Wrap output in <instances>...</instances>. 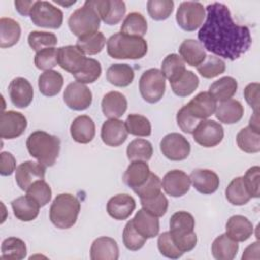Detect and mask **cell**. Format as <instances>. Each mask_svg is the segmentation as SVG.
Masks as SVG:
<instances>
[{
  "mask_svg": "<svg viewBox=\"0 0 260 260\" xmlns=\"http://www.w3.org/2000/svg\"><path fill=\"white\" fill-rule=\"evenodd\" d=\"M189 177L193 187L201 194H212L219 187V178L217 174L211 170L195 169Z\"/></svg>",
  "mask_w": 260,
  "mask_h": 260,
  "instance_id": "cell-20",
  "label": "cell"
},
{
  "mask_svg": "<svg viewBox=\"0 0 260 260\" xmlns=\"http://www.w3.org/2000/svg\"><path fill=\"white\" fill-rule=\"evenodd\" d=\"M35 65L40 70H52L53 67L58 65V49L53 47L37 52Z\"/></svg>",
  "mask_w": 260,
  "mask_h": 260,
  "instance_id": "cell-53",
  "label": "cell"
},
{
  "mask_svg": "<svg viewBox=\"0 0 260 260\" xmlns=\"http://www.w3.org/2000/svg\"><path fill=\"white\" fill-rule=\"evenodd\" d=\"M34 4H35V1H20V0H16L14 2L15 9L18 11V13H20L23 16L29 15L30 10H31Z\"/></svg>",
  "mask_w": 260,
  "mask_h": 260,
  "instance_id": "cell-61",
  "label": "cell"
},
{
  "mask_svg": "<svg viewBox=\"0 0 260 260\" xmlns=\"http://www.w3.org/2000/svg\"><path fill=\"white\" fill-rule=\"evenodd\" d=\"M106 45V38L103 32L95 31L77 39L76 46L84 55H96L102 52Z\"/></svg>",
  "mask_w": 260,
  "mask_h": 260,
  "instance_id": "cell-41",
  "label": "cell"
},
{
  "mask_svg": "<svg viewBox=\"0 0 260 260\" xmlns=\"http://www.w3.org/2000/svg\"><path fill=\"white\" fill-rule=\"evenodd\" d=\"M32 23L40 27L59 28L63 23V12L48 1H35L29 13Z\"/></svg>",
  "mask_w": 260,
  "mask_h": 260,
  "instance_id": "cell-8",
  "label": "cell"
},
{
  "mask_svg": "<svg viewBox=\"0 0 260 260\" xmlns=\"http://www.w3.org/2000/svg\"><path fill=\"white\" fill-rule=\"evenodd\" d=\"M147 239L141 236L134 228L132 220H129L123 230V243L124 246L130 251L140 250Z\"/></svg>",
  "mask_w": 260,
  "mask_h": 260,
  "instance_id": "cell-52",
  "label": "cell"
},
{
  "mask_svg": "<svg viewBox=\"0 0 260 260\" xmlns=\"http://www.w3.org/2000/svg\"><path fill=\"white\" fill-rule=\"evenodd\" d=\"M26 195L39 203L41 207L47 205L52 198V190L45 180H38L26 190Z\"/></svg>",
  "mask_w": 260,
  "mask_h": 260,
  "instance_id": "cell-50",
  "label": "cell"
},
{
  "mask_svg": "<svg viewBox=\"0 0 260 260\" xmlns=\"http://www.w3.org/2000/svg\"><path fill=\"white\" fill-rule=\"evenodd\" d=\"M150 170L146 161L133 160L130 162L123 175L124 183L132 190L141 186L149 177Z\"/></svg>",
  "mask_w": 260,
  "mask_h": 260,
  "instance_id": "cell-31",
  "label": "cell"
},
{
  "mask_svg": "<svg viewBox=\"0 0 260 260\" xmlns=\"http://www.w3.org/2000/svg\"><path fill=\"white\" fill-rule=\"evenodd\" d=\"M8 92L11 103L19 109L28 107L34 99V88L23 77L13 78L8 85Z\"/></svg>",
  "mask_w": 260,
  "mask_h": 260,
  "instance_id": "cell-18",
  "label": "cell"
},
{
  "mask_svg": "<svg viewBox=\"0 0 260 260\" xmlns=\"http://www.w3.org/2000/svg\"><path fill=\"white\" fill-rule=\"evenodd\" d=\"M259 178H260V168L258 166H254L248 169V171L245 173L243 177L244 184L251 198H259L260 196Z\"/></svg>",
  "mask_w": 260,
  "mask_h": 260,
  "instance_id": "cell-56",
  "label": "cell"
},
{
  "mask_svg": "<svg viewBox=\"0 0 260 260\" xmlns=\"http://www.w3.org/2000/svg\"><path fill=\"white\" fill-rule=\"evenodd\" d=\"M238 250V242L231 239L226 234H221L215 238L211 245V253L216 260H233Z\"/></svg>",
  "mask_w": 260,
  "mask_h": 260,
  "instance_id": "cell-33",
  "label": "cell"
},
{
  "mask_svg": "<svg viewBox=\"0 0 260 260\" xmlns=\"http://www.w3.org/2000/svg\"><path fill=\"white\" fill-rule=\"evenodd\" d=\"M21 28L19 23L9 17L0 19V47L10 48L17 44L20 39Z\"/></svg>",
  "mask_w": 260,
  "mask_h": 260,
  "instance_id": "cell-36",
  "label": "cell"
},
{
  "mask_svg": "<svg viewBox=\"0 0 260 260\" xmlns=\"http://www.w3.org/2000/svg\"><path fill=\"white\" fill-rule=\"evenodd\" d=\"M46 167L41 162L26 160L21 162L15 170V181L22 191H26L32 183L44 180Z\"/></svg>",
  "mask_w": 260,
  "mask_h": 260,
  "instance_id": "cell-15",
  "label": "cell"
},
{
  "mask_svg": "<svg viewBox=\"0 0 260 260\" xmlns=\"http://www.w3.org/2000/svg\"><path fill=\"white\" fill-rule=\"evenodd\" d=\"M127 157L129 160H143L147 161L151 158L153 148L151 143L146 139L136 138L132 140L127 146Z\"/></svg>",
  "mask_w": 260,
  "mask_h": 260,
  "instance_id": "cell-44",
  "label": "cell"
},
{
  "mask_svg": "<svg viewBox=\"0 0 260 260\" xmlns=\"http://www.w3.org/2000/svg\"><path fill=\"white\" fill-rule=\"evenodd\" d=\"M125 126L128 133L135 135L146 137L151 134V125L149 120L139 114H130L126 118Z\"/></svg>",
  "mask_w": 260,
  "mask_h": 260,
  "instance_id": "cell-45",
  "label": "cell"
},
{
  "mask_svg": "<svg viewBox=\"0 0 260 260\" xmlns=\"http://www.w3.org/2000/svg\"><path fill=\"white\" fill-rule=\"evenodd\" d=\"M57 2V1H56ZM58 4H61V5H63V6H70V5H72V4H74L75 3V1H71L70 3H66V2H57Z\"/></svg>",
  "mask_w": 260,
  "mask_h": 260,
  "instance_id": "cell-63",
  "label": "cell"
},
{
  "mask_svg": "<svg viewBox=\"0 0 260 260\" xmlns=\"http://www.w3.org/2000/svg\"><path fill=\"white\" fill-rule=\"evenodd\" d=\"M101 18L92 5L91 0L84 2L83 6L74 10L68 18V26L77 38L99 31Z\"/></svg>",
  "mask_w": 260,
  "mask_h": 260,
  "instance_id": "cell-6",
  "label": "cell"
},
{
  "mask_svg": "<svg viewBox=\"0 0 260 260\" xmlns=\"http://www.w3.org/2000/svg\"><path fill=\"white\" fill-rule=\"evenodd\" d=\"M157 248L159 253L170 259H179L183 253L177 248L173 242L169 232L161 233L157 238Z\"/></svg>",
  "mask_w": 260,
  "mask_h": 260,
  "instance_id": "cell-55",
  "label": "cell"
},
{
  "mask_svg": "<svg viewBox=\"0 0 260 260\" xmlns=\"http://www.w3.org/2000/svg\"><path fill=\"white\" fill-rule=\"evenodd\" d=\"M102 66L100 62L92 58H86L83 67L75 74H73L76 81L83 84L92 83L101 76Z\"/></svg>",
  "mask_w": 260,
  "mask_h": 260,
  "instance_id": "cell-46",
  "label": "cell"
},
{
  "mask_svg": "<svg viewBox=\"0 0 260 260\" xmlns=\"http://www.w3.org/2000/svg\"><path fill=\"white\" fill-rule=\"evenodd\" d=\"M259 88L258 82L249 83L244 89V98L254 112H259Z\"/></svg>",
  "mask_w": 260,
  "mask_h": 260,
  "instance_id": "cell-58",
  "label": "cell"
},
{
  "mask_svg": "<svg viewBox=\"0 0 260 260\" xmlns=\"http://www.w3.org/2000/svg\"><path fill=\"white\" fill-rule=\"evenodd\" d=\"M128 136L125 123L119 119H108L104 122L101 130L103 142L112 147L120 146L125 142Z\"/></svg>",
  "mask_w": 260,
  "mask_h": 260,
  "instance_id": "cell-19",
  "label": "cell"
},
{
  "mask_svg": "<svg viewBox=\"0 0 260 260\" xmlns=\"http://www.w3.org/2000/svg\"><path fill=\"white\" fill-rule=\"evenodd\" d=\"M85 61V55L76 45H68L58 48V65L72 75L77 73L83 67Z\"/></svg>",
  "mask_w": 260,
  "mask_h": 260,
  "instance_id": "cell-17",
  "label": "cell"
},
{
  "mask_svg": "<svg viewBox=\"0 0 260 260\" xmlns=\"http://www.w3.org/2000/svg\"><path fill=\"white\" fill-rule=\"evenodd\" d=\"M174 10L172 0H149L147 1V12L154 20H165L170 17Z\"/></svg>",
  "mask_w": 260,
  "mask_h": 260,
  "instance_id": "cell-49",
  "label": "cell"
},
{
  "mask_svg": "<svg viewBox=\"0 0 260 260\" xmlns=\"http://www.w3.org/2000/svg\"><path fill=\"white\" fill-rule=\"evenodd\" d=\"M80 211L79 200L69 193H62L55 197L50 206V220L58 229L72 228Z\"/></svg>",
  "mask_w": 260,
  "mask_h": 260,
  "instance_id": "cell-5",
  "label": "cell"
},
{
  "mask_svg": "<svg viewBox=\"0 0 260 260\" xmlns=\"http://www.w3.org/2000/svg\"><path fill=\"white\" fill-rule=\"evenodd\" d=\"M237 144L244 152L257 153L260 151V133L249 126L245 127L237 134Z\"/></svg>",
  "mask_w": 260,
  "mask_h": 260,
  "instance_id": "cell-42",
  "label": "cell"
},
{
  "mask_svg": "<svg viewBox=\"0 0 260 260\" xmlns=\"http://www.w3.org/2000/svg\"><path fill=\"white\" fill-rule=\"evenodd\" d=\"M140 203L143 209L157 217L165 215L169 206V201L162 192L148 199H140Z\"/></svg>",
  "mask_w": 260,
  "mask_h": 260,
  "instance_id": "cell-54",
  "label": "cell"
},
{
  "mask_svg": "<svg viewBox=\"0 0 260 260\" xmlns=\"http://www.w3.org/2000/svg\"><path fill=\"white\" fill-rule=\"evenodd\" d=\"M205 18V8L200 2L185 1L182 2L176 13L178 25L186 30L193 31L200 27Z\"/></svg>",
  "mask_w": 260,
  "mask_h": 260,
  "instance_id": "cell-9",
  "label": "cell"
},
{
  "mask_svg": "<svg viewBox=\"0 0 260 260\" xmlns=\"http://www.w3.org/2000/svg\"><path fill=\"white\" fill-rule=\"evenodd\" d=\"M161 181L159 177L150 173L147 180L139 187L134 188L133 191L139 196L140 199H148L158 195L161 192Z\"/></svg>",
  "mask_w": 260,
  "mask_h": 260,
  "instance_id": "cell-51",
  "label": "cell"
},
{
  "mask_svg": "<svg viewBox=\"0 0 260 260\" xmlns=\"http://www.w3.org/2000/svg\"><path fill=\"white\" fill-rule=\"evenodd\" d=\"M160 71L170 82H173L186 71L185 62L178 54H170L162 60Z\"/></svg>",
  "mask_w": 260,
  "mask_h": 260,
  "instance_id": "cell-43",
  "label": "cell"
},
{
  "mask_svg": "<svg viewBox=\"0 0 260 260\" xmlns=\"http://www.w3.org/2000/svg\"><path fill=\"white\" fill-rule=\"evenodd\" d=\"M98 14L106 24L115 25L125 15L126 5L122 0H91Z\"/></svg>",
  "mask_w": 260,
  "mask_h": 260,
  "instance_id": "cell-14",
  "label": "cell"
},
{
  "mask_svg": "<svg viewBox=\"0 0 260 260\" xmlns=\"http://www.w3.org/2000/svg\"><path fill=\"white\" fill-rule=\"evenodd\" d=\"M131 220L135 230L145 239L154 238L159 233L158 217L143 208L139 209Z\"/></svg>",
  "mask_w": 260,
  "mask_h": 260,
  "instance_id": "cell-23",
  "label": "cell"
},
{
  "mask_svg": "<svg viewBox=\"0 0 260 260\" xmlns=\"http://www.w3.org/2000/svg\"><path fill=\"white\" fill-rule=\"evenodd\" d=\"M259 251H260V247H259V242L256 241L254 243H252L251 245H249L243 255H242V259L246 260V259H258L259 258Z\"/></svg>",
  "mask_w": 260,
  "mask_h": 260,
  "instance_id": "cell-60",
  "label": "cell"
},
{
  "mask_svg": "<svg viewBox=\"0 0 260 260\" xmlns=\"http://www.w3.org/2000/svg\"><path fill=\"white\" fill-rule=\"evenodd\" d=\"M26 256L25 243L16 237L6 238L1 245V260H21Z\"/></svg>",
  "mask_w": 260,
  "mask_h": 260,
  "instance_id": "cell-40",
  "label": "cell"
},
{
  "mask_svg": "<svg viewBox=\"0 0 260 260\" xmlns=\"http://www.w3.org/2000/svg\"><path fill=\"white\" fill-rule=\"evenodd\" d=\"M136 207L135 200L128 194H117L109 199L107 211L116 220L127 219Z\"/></svg>",
  "mask_w": 260,
  "mask_h": 260,
  "instance_id": "cell-22",
  "label": "cell"
},
{
  "mask_svg": "<svg viewBox=\"0 0 260 260\" xmlns=\"http://www.w3.org/2000/svg\"><path fill=\"white\" fill-rule=\"evenodd\" d=\"M64 79L60 72L56 70L44 71L38 79V86L40 92L45 96L57 95L63 86Z\"/></svg>",
  "mask_w": 260,
  "mask_h": 260,
  "instance_id": "cell-32",
  "label": "cell"
},
{
  "mask_svg": "<svg viewBox=\"0 0 260 260\" xmlns=\"http://www.w3.org/2000/svg\"><path fill=\"white\" fill-rule=\"evenodd\" d=\"M192 134L194 140L199 145L203 147H214L221 142L224 132L219 123L214 120L204 119L200 121Z\"/></svg>",
  "mask_w": 260,
  "mask_h": 260,
  "instance_id": "cell-11",
  "label": "cell"
},
{
  "mask_svg": "<svg viewBox=\"0 0 260 260\" xmlns=\"http://www.w3.org/2000/svg\"><path fill=\"white\" fill-rule=\"evenodd\" d=\"M205 17L198 31V40L205 50L234 61L250 49V29L235 22L226 5L219 2L208 4Z\"/></svg>",
  "mask_w": 260,
  "mask_h": 260,
  "instance_id": "cell-1",
  "label": "cell"
},
{
  "mask_svg": "<svg viewBox=\"0 0 260 260\" xmlns=\"http://www.w3.org/2000/svg\"><path fill=\"white\" fill-rule=\"evenodd\" d=\"M173 92L181 98L192 94L199 85L198 76L191 70H186L177 80L170 82Z\"/></svg>",
  "mask_w": 260,
  "mask_h": 260,
  "instance_id": "cell-38",
  "label": "cell"
},
{
  "mask_svg": "<svg viewBox=\"0 0 260 260\" xmlns=\"http://www.w3.org/2000/svg\"><path fill=\"white\" fill-rule=\"evenodd\" d=\"M190 177L181 170H172L168 172L161 181L162 189L172 197L184 196L190 190Z\"/></svg>",
  "mask_w": 260,
  "mask_h": 260,
  "instance_id": "cell-16",
  "label": "cell"
},
{
  "mask_svg": "<svg viewBox=\"0 0 260 260\" xmlns=\"http://www.w3.org/2000/svg\"><path fill=\"white\" fill-rule=\"evenodd\" d=\"M179 54L185 63L196 67L200 65L207 56L202 44L193 39L183 41L179 47Z\"/></svg>",
  "mask_w": 260,
  "mask_h": 260,
  "instance_id": "cell-30",
  "label": "cell"
},
{
  "mask_svg": "<svg viewBox=\"0 0 260 260\" xmlns=\"http://www.w3.org/2000/svg\"><path fill=\"white\" fill-rule=\"evenodd\" d=\"M249 127L253 129L256 132L260 133V127H259V112H254L253 115L250 118L249 121Z\"/></svg>",
  "mask_w": 260,
  "mask_h": 260,
  "instance_id": "cell-62",
  "label": "cell"
},
{
  "mask_svg": "<svg viewBox=\"0 0 260 260\" xmlns=\"http://www.w3.org/2000/svg\"><path fill=\"white\" fill-rule=\"evenodd\" d=\"M27 127L25 116L16 111H3L0 116V136L3 139H14L20 136Z\"/></svg>",
  "mask_w": 260,
  "mask_h": 260,
  "instance_id": "cell-13",
  "label": "cell"
},
{
  "mask_svg": "<svg viewBox=\"0 0 260 260\" xmlns=\"http://www.w3.org/2000/svg\"><path fill=\"white\" fill-rule=\"evenodd\" d=\"M252 222L244 215H233L225 223V234L236 242H245L253 234Z\"/></svg>",
  "mask_w": 260,
  "mask_h": 260,
  "instance_id": "cell-24",
  "label": "cell"
},
{
  "mask_svg": "<svg viewBox=\"0 0 260 260\" xmlns=\"http://www.w3.org/2000/svg\"><path fill=\"white\" fill-rule=\"evenodd\" d=\"M63 100L69 109L74 111H83L91 105L92 93L85 84L73 81L66 86Z\"/></svg>",
  "mask_w": 260,
  "mask_h": 260,
  "instance_id": "cell-12",
  "label": "cell"
},
{
  "mask_svg": "<svg viewBox=\"0 0 260 260\" xmlns=\"http://www.w3.org/2000/svg\"><path fill=\"white\" fill-rule=\"evenodd\" d=\"M27 42H28L29 47L34 51L39 52V51L47 49V48L55 47L57 45L58 39H57L56 35L53 32L32 30L28 35Z\"/></svg>",
  "mask_w": 260,
  "mask_h": 260,
  "instance_id": "cell-48",
  "label": "cell"
},
{
  "mask_svg": "<svg viewBox=\"0 0 260 260\" xmlns=\"http://www.w3.org/2000/svg\"><path fill=\"white\" fill-rule=\"evenodd\" d=\"M16 168V160L13 154L8 151H2L0 154V174L2 176H10Z\"/></svg>",
  "mask_w": 260,
  "mask_h": 260,
  "instance_id": "cell-59",
  "label": "cell"
},
{
  "mask_svg": "<svg viewBox=\"0 0 260 260\" xmlns=\"http://www.w3.org/2000/svg\"><path fill=\"white\" fill-rule=\"evenodd\" d=\"M70 134L74 141L78 143H88L95 135V125L93 120L87 115L76 117L70 125Z\"/></svg>",
  "mask_w": 260,
  "mask_h": 260,
  "instance_id": "cell-25",
  "label": "cell"
},
{
  "mask_svg": "<svg viewBox=\"0 0 260 260\" xmlns=\"http://www.w3.org/2000/svg\"><path fill=\"white\" fill-rule=\"evenodd\" d=\"M185 106L195 118L204 120L214 114L217 105L214 98L208 91H201Z\"/></svg>",
  "mask_w": 260,
  "mask_h": 260,
  "instance_id": "cell-21",
  "label": "cell"
},
{
  "mask_svg": "<svg viewBox=\"0 0 260 260\" xmlns=\"http://www.w3.org/2000/svg\"><path fill=\"white\" fill-rule=\"evenodd\" d=\"M120 30L126 36L143 38L147 31V21L141 13L131 12L125 17Z\"/></svg>",
  "mask_w": 260,
  "mask_h": 260,
  "instance_id": "cell-37",
  "label": "cell"
},
{
  "mask_svg": "<svg viewBox=\"0 0 260 260\" xmlns=\"http://www.w3.org/2000/svg\"><path fill=\"white\" fill-rule=\"evenodd\" d=\"M119 258V247L117 242L110 237L95 239L90 247L91 260H117Z\"/></svg>",
  "mask_w": 260,
  "mask_h": 260,
  "instance_id": "cell-26",
  "label": "cell"
},
{
  "mask_svg": "<svg viewBox=\"0 0 260 260\" xmlns=\"http://www.w3.org/2000/svg\"><path fill=\"white\" fill-rule=\"evenodd\" d=\"M14 216L21 221H31L40 212V205L28 195L19 196L11 201Z\"/></svg>",
  "mask_w": 260,
  "mask_h": 260,
  "instance_id": "cell-29",
  "label": "cell"
},
{
  "mask_svg": "<svg viewBox=\"0 0 260 260\" xmlns=\"http://www.w3.org/2000/svg\"><path fill=\"white\" fill-rule=\"evenodd\" d=\"M238 89V82L232 76H223L210 84L208 92L216 102H224L232 99Z\"/></svg>",
  "mask_w": 260,
  "mask_h": 260,
  "instance_id": "cell-34",
  "label": "cell"
},
{
  "mask_svg": "<svg viewBox=\"0 0 260 260\" xmlns=\"http://www.w3.org/2000/svg\"><path fill=\"white\" fill-rule=\"evenodd\" d=\"M214 114L216 119L223 124H236L243 118L244 107L239 101L230 99L216 106Z\"/></svg>",
  "mask_w": 260,
  "mask_h": 260,
  "instance_id": "cell-28",
  "label": "cell"
},
{
  "mask_svg": "<svg viewBox=\"0 0 260 260\" xmlns=\"http://www.w3.org/2000/svg\"><path fill=\"white\" fill-rule=\"evenodd\" d=\"M195 219L187 211L175 212L170 218V235L177 248L184 254L192 251L197 244L194 232Z\"/></svg>",
  "mask_w": 260,
  "mask_h": 260,
  "instance_id": "cell-3",
  "label": "cell"
},
{
  "mask_svg": "<svg viewBox=\"0 0 260 260\" xmlns=\"http://www.w3.org/2000/svg\"><path fill=\"white\" fill-rule=\"evenodd\" d=\"M139 91L142 99L154 104L161 100L166 91V77L157 68L145 70L139 79Z\"/></svg>",
  "mask_w": 260,
  "mask_h": 260,
  "instance_id": "cell-7",
  "label": "cell"
},
{
  "mask_svg": "<svg viewBox=\"0 0 260 260\" xmlns=\"http://www.w3.org/2000/svg\"><path fill=\"white\" fill-rule=\"evenodd\" d=\"M200 121L201 120H198L193 115H191L186 106H183L177 113V124L179 128L185 133L192 134Z\"/></svg>",
  "mask_w": 260,
  "mask_h": 260,
  "instance_id": "cell-57",
  "label": "cell"
},
{
  "mask_svg": "<svg viewBox=\"0 0 260 260\" xmlns=\"http://www.w3.org/2000/svg\"><path fill=\"white\" fill-rule=\"evenodd\" d=\"M197 71L204 78H213L225 71V63L217 56L209 55L197 66Z\"/></svg>",
  "mask_w": 260,
  "mask_h": 260,
  "instance_id": "cell-47",
  "label": "cell"
},
{
  "mask_svg": "<svg viewBox=\"0 0 260 260\" xmlns=\"http://www.w3.org/2000/svg\"><path fill=\"white\" fill-rule=\"evenodd\" d=\"M107 52L114 59H141L147 53V43L143 38L117 32L107 41Z\"/></svg>",
  "mask_w": 260,
  "mask_h": 260,
  "instance_id": "cell-4",
  "label": "cell"
},
{
  "mask_svg": "<svg viewBox=\"0 0 260 260\" xmlns=\"http://www.w3.org/2000/svg\"><path fill=\"white\" fill-rule=\"evenodd\" d=\"M107 80L118 87L130 85L134 79V70L128 64H112L106 73Z\"/></svg>",
  "mask_w": 260,
  "mask_h": 260,
  "instance_id": "cell-35",
  "label": "cell"
},
{
  "mask_svg": "<svg viewBox=\"0 0 260 260\" xmlns=\"http://www.w3.org/2000/svg\"><path fill=\"white\" fill-rule=\"evenodd\" d=\"M28 153L45 167H52L60 151V139L58 136L46 131L37 130L29 134L26 139Z\"/></svg>",
  "mask_w": 260,
  "mask_h": 260,
  "instance_id": "cell-2",
  "label": "cell"
},
{
  "mask_svg": "<svg viewBox=\"0 0 260 260\" xmlns=\"http://www.w3.org/2000/svg\"><path fill=\"white\" fill-rule=\"evenodd\" d=\"M160 151L170 160L179 161L186 159L191 151L190 142L180 133L167 134L159 143Z\"/></svg>",
  "mask_w": 260,
  "mask_h": 260,
  "instance_id": "cell-10",
  "label": "cell"
},
{
  "mask_svg": "<svg viewBox=\"0 0 260 260\" xmlns=\"http://www.w3.org/2000/svg\"><path fill=\"white\" fill-rule=\"evenodd\" d=\"M127 110V100L119 91H110L102 100V111L109 119H119Z\"/></svg>",
  "mask_w": 260,
  "mask_h": 260,
  "instance_id": "cell-27",
  "label": "cell"
},
{
  "mask_svg": "<svg viewBox=\"0 0 260 260\" xmlns=\"http://www.w3.org/2000/svg\"><path fill=\"white\" fill-rule=\"evenodd\" d=\"M225 198L231 204L237 206L245 205L250 201L251 196L246 189L243 177H236L231 181L225 189Z\"/></svg>",
  "mask_w": 260,
  "mask_h": 260,
  "instance_id": "cell-39",
  "label": "cell"
}]
</instances>
